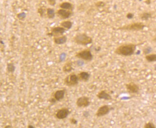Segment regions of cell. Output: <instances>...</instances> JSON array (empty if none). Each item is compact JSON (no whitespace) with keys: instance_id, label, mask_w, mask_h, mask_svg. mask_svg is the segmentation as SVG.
Here are the masks:
<instances>
[{"instance_id":"6da1fadb","label":"cell","mask_w":156,"mask_h":128,"mask_svg":"<svg viewBox=\"0 0 156 128\" xmlns=\"http://www.w3.org/2000/svg\"><path fill=\"white\" fill-rule=\"evenodd\" d=\"M137 45L135 44H124L118 46L114 50L115 54L119 56H132L135 53Z\"/></svg>"},{"instance_id":"7a4b0ae2","label":"cell","mask_w":156,"mask_h":128,"mask_svg":"<svg viewBox=\"0 0 156 128\" xmlns=\"http://www.w3.org/2000/svg\"><path fill=\"white\" fill-rule=\"evenodd\" d=\"M73 41L77 45L86 46L92 43L93 39L85 33H78L73 38Z\"/></svg>"},{"instance_id":"3957f363","label":"cell","mask_w":156,"mask_h":128,"mask_svg":"<svg viewBox=\"0 0 156 128\" xmlns=\"http://www.w3.org/2000/svg\"><path fill=\"white\" fill-rule=\"evenodd\" d=\"M146 25L142 22H135L118 28V30L125 31H140L144 29Z\"/></svg>"},{"instance_id":"277c9868","label":"cell","mask_w":156,"mask_h":128,"mask_svg":"<svg viewBox=\"0 0 156 128\" xmlns=\"http://www.w3.org/2000/svg\"><path fill=\"white\" fill-rule=\"evenodd\" d=\"M79 81L78 75L73 72L67 75L64 80V84L68 87L76 86L78 84Z\"/></svg>"},{"instance_id":"5b68a950","label":"cell","mask_w":156,"mask_h":128,"mask_svg":"<svg viewBox=\"0 0 156 128\" xmlns=\"http://www.w3.org/2000/svg\"><path fill=\"white\" fill-rule=\"evenodd\" d=\"M75 57L85 61H91L93 58V55L91 50L89 49H86L78 52L75 55Z\"/></svg>"},{"instance_id":"8992f818","label":"cell","mask_w":156,"mask_h":128,"mask_svg":"<svg viewBox=\"0 0 156 128\" xmlns=\"http://www.w3.org/2000/svg\"><path fill=\"white\" fill-rule=\"evenodd\" d=\"M67 31V30L61 26L54 27L51 28V32H49L48 34H47V35L49 36L53 37H59V36L64 35V34Z\"/></svg>"},{"instance_id":"52a82bcc","label":"cell","mask_w":156,"mask_h":128,"mask_svg":"<svg viewBox=\"0 0 156 128\" xmlns=\"http://www.w3.org/2000/svg\"><path fill=\"white\" fill-rule=\"evenodd\" d=\"M90 104L89 98L87 96H81L78 98L76 101V105L79 108H86Z\"/></svg>"},{"instance_id":"ba28073f","label":"cell","mask_w":156,"mask_h":128,"mask_svg":"<svg viewBox=\"0 0 156 128\" xmlns=\"http://www.w3.org/2000/svg\"><path fill=\"white\" fill-rule=\"evenodd\" d=\"M71 111L67 107H62L57 110L55 114V117L58 120H64L67 118Z\"/></svg>"},{"instance_id":"9c48e42d","label":"cell","mask_w":156,"mask_h":128,"mask_svg":"<svg viewBox=\"0 0 156 128\" xmlns=\"http://www.w3.org/2000/svg\"><path fill=\"white\" fill-rule=\"evenodd\" d=\"M66 89H62L57 90L53 93V97H51V99L53 102L56 103V102H59L62 100L65 96L66 93Z\"/></svg>"},{"instance_id":"30bf717a","label":"cell","mask_w":156,"mask_h":128,"mask_svg":"<svg viewBox=\"0 0 156 128\" xmlns=\"http://www.w3.org/2000/svg\"><path fill=\"white\" fill-rule=\"evenodd\" d=\"M56 14L61 19L67 20V19L69 18H70L73 15V11H70V10L60 8L57 11Z\"/></svg>"},{"instance_id":"8fae6325","label":"cell","mask_w":156,"mask_h":128,"mask_svg":"<svg viewBox=\"0 0 156 128\" xmlns=\"http://www.w3.org/2000/svg\"><path fill=\"white\" fill-rule=\"evenodd\" d=\"M125 88L127 92L130 94H137L140 91L139 86L134 82L126 84Z\"/></svg>"},{"instance_id":"7c38bea8","label":"cell","mask_w":156,"mask_h":128,"mask_svg":"<svg viewBox=\"0 0 156 128\" xmlns=\"http://www.w3.org/2000/svg\"><path fill=\"white\" fill-rule=\"evenodd\" d=\"M111 108L108 105H103L98 108L96 113V116L98 117L106 116L111 111Z\"/></svg>"},{"instance_id":"4fadbf2b","label":"cell","mask_w":156,"mask_h":128,"mask_svg":"<svg viewBox=\"0 0 156 128\" xmlns=\"http://www.w3.org/2000/svg\"><path fill=\"white\" fill-rule=\"evenodd\" d=\"M97 97L100 100H104L106 101H110L112 100L111 95L105 90L100 91L96 95Z\"/></svg>"},{"instance_id":"5bb4252c","label":"cell","mask_w":156,"mask_h":128,"mask_svg":"<svg viewBox=\"0 0 156 128\" xmlns=\"http://www.w3.org/2000/svg\"><path fill=\"white\" fill-rule=\"evenodd\" d=\"M79 81L87 82L89 81L90 77V74L87 72H81L78 74Z\"/></svg>"},{"instance_id":"9a60e30c","label":"cell","mask_w":156,"mask_h":128,"mask_svg":"<svg viewBox=\"0 0 156 128\" xmlns=\"http://www.w3.org/2000/svg\"><path fill=\"white\" fill-rule=\"evenodd\" d=\"M53 40L54 43L56 45H63L67 43V37L66 35H62L59 37H55L53 38Z\"/></svg>"},{"instance_id":"2e32d148","label":"cell","mask_w":156,"mask_h":128,"mask_svg":"<svg viewBox=\"0 0 156 128\" xmlns=\"http://www.w3.org/2000/svg\"><path fill=\"white\" fill-rule=\"evenodd\" d=\"M73 70V63L72 61L69 60L67 61L62 66V70L64 73H68Z\"/></svg>"},{"instance_id":"e0dca14e","label":"cell","mask_w":156,"mask_h":128,"mask_svg":"<svg viewBox=\"0 0 156 128\" xmlns=\"http://www.w3.org/2000/svg\"><path fill=\"white\" fill-rule=\"evenodd\" d=\"M60 8L62 9H64L66 10H70L73 11L74 8L73 5V4L68 1H64L61 3L59 5Z\"/></svg>"},{"instance_id":"ac0fdd59","label":"cell","mask_w":156,"mask_h":128,"mask_svg":"<svg viewBox=\"0 0 156 128\" xmlns=\"http://www.w3.org/2000/svg\"><path fill=\"white\" fill-rule=\"evenodd\" d=\"M73 23L70 20H64L60 23V26L67 30L71 29L73 26Z\"/></svg>"},{"instance_id":"d6986e66","label":"cell","mask_w":156,"mask_h":128,"mask_svg":"<svg viewBox=\"0 0 156 128\" xmlns=\"http://www.w3.org/2000/svg\"><path fill=\"white\" fill-rule=\"evenodd\" d=\"M47 17L49 19H53L55 17L56 12L54 9L48 8L46 9Z\"/></svg>"},{"instance_id":"ffe728a7","label":"cell","mask_w":156,"mask_h":128,"mask_svg":"<svg viewBox=\"0 0 156 128\" xmlns=\"http://www.w3.org/2000/svg\"><path fill=\"white\" fill-rule=\"evenodd\" d=\"M152 14L150 12H143L139 15V18L142 20L146 21L151 18Z\"/></svg>"},{"instance_id":"44dd1931","label":"cell","mask_w":156,"mask_h":128,"mask_svg":"<svg viewBox=\"0 0 156 128\" xmlns=\"http://www.w3.org/2000/svg\"><path fill=\"white\" fill-rule=\"evenodd\" d=\"M145 58L146 61L149 63L156 62V54L155 53H151L146 55Z\"/></svg>"},{"instance_id":"7402d4cb","label":"cell","mask_w":156,"mask_h":128,"mask_svg":"<svg viewBox=\"0 0 156 128\" xmlns=\"http://www.w3.org/2000/svg\"><path fill=\"white\" fill-rule=\"evenodd\" d=\"M46 9L44 7H40L37 8V13L39 14V15L41 18H45L47 17V14H46Z\"/></svg>"},{"instance_id":"603a6c76","label":"cell","mask_w":156,"mask_h":128,"mask_svg":"<svg viewBox=\"0 0 156 128\" xmlns=\"http://www.w3.org/2000/svg\"><path fill=\"white\" fill-rule=\"evenodd\" d=\"M6 70L8 72H10V73H14L15 70V66L14 63H8L7 64Z\"/></svg>"},{"instance_id":"cb8c5ba5","label":"cell","mask_w":156,"mask_h":128,"mask_svg":"<svg viewBox=\"0 0 156 128\" xmlns=\"http://www.w3.org/2000/svg\"><path fill=\"white\" fill-rule=\"evenodd\" d=\"M144 128H155L156 126L154 125L153 123L152 122H148L145 123L144 126Z\"/></svg>"},{"instance_id":"d4e9b609","label":"cell","mask_w":156,"mask_h":128,"mask_svg":"<svg viewBox=\"0 0 156 128\" xmlns=\"http://www.w3.org/2000/svg\"><path fill=\"white\" fill-rule=\"evenodd\" d=\"M95 5L97 7L101 8V7H103L105 6V5H106V3H104V1H98L95 4Z\"/></svg>"},{"instance_id":"484cf974","label":"cell","mask_w":156,"mask_h":128,"mask_svg":"<svg viewBox=\"0 0 156 128\" xmlns=\"http://www.w3.org/2000/svg\"><path fill=\"white\" fill-rule=\"evenodd\" d=\"M152 50L151 47L148 46V47H147L144 49L143 52L144 55H146L150 53L152 51Z\"/></svg>"},{"instance_id":"4316f807","label":"cell","mask_w":156,"mask_h":128,"mask_svg":"<svg viewBox=\"0 0 156 128\" xmlns=\"http://www.w3.org/2000/svg\"><path fill=\"white\" fill-rule=\"evenodd\" d=\"M69 122L70 123V124L72 125H76L78 124V120L74 118V117H71L69 119Z\"/></svg>"},{"instance_id":"83f0119b","label":"cell","mask_w":156,"mask_h":128,"mask_svg":"<svg viewBox=\"0 0 156 128\" xmlns=\"http://www.w3.org/2000/svg\"><path fill=\"white\" fill-rule=\"evenodd\" d=\"M47 1L50 6H55L56 4V0H47Z\"/></svg>"},{"instance_id":"f1b7e54d","label":"cell","mask_w":156,"mask_h":128,"mask_svg":"<svg viewBox=\"0 0 156 128\" xmlns=\"http://www.w3.org/2000/svg\"><path fill=\"white\" fill-rule=\"evenodd\" d=\"M134 15L133 13H128L126 15V18L128 19H132V18H134Z\"/></svg>"},{"instance_id":"f546056e","label":"cell","mask_w":156,"mask_h":128,"mask_svg":"<svg viewBox=\"0 0 156 128\" xmlns=\"http://www.w3.org/2000/svg\"><path fill=\"white\" fill-rule=\"evenodd\" d=\"M83 115L84 117H87L89 116V112L85 111L83 113Z\"/></svg>"},{"instance_id":"4dcf8cb0","label":"cell","mask_w":156,"mask_h":128,"mask_svg":"<svg viewBox=\"0 0 156 128\" xmlns=\"http://www.w3.org/2000/svg\"><path fill=\"white\" fill-rule=\"evenodd\" d=\"M145 3H146L147 4H150L151 3V0H146Z\"/></svg>"},{"instance_id":"1f68e13d","label":"cell","mask_w":156,"mask_h":128,"mask_svg":"<svg viewBox=\"0 0 156 128\" xmlns=\"http://www.w3.org/2000/svg\"><path fill=\"white\" fill-rule=\"evenodd\" d=\"M28 128H34L33 126L31 125H29L28 126Z\"/></svg>"},{"instance_id":"d6a6232c","label":"cell","mask_w":156,"mask_h":128,"mask_svg":"<svg viewBox=\"0 0 156 128\" xmlns=\"http://www.w3.org/2000/svg\"><path fill=\"white\" fill-rule=\"evenodd\" d=\"M6 128H7V127H11V126H6Z\"/></svg>"},{"instance_id":"836d02e7","label":"cell","mask_w":156,"mask_h":128,"mask_svg":"<svg viewBox=\"0 0 156 128\" xmlns=\"http://www.w3.org/2000/svg\"><path fill=\"white\" fill-rule=\"evenodd\" d=\"M154 70H155V71H156V66H155V68H154Z\"/></svg>"},{"instance_id":"e575fe53","label":"cell","mask_w":156,"mask_h":128,"mask_svg":"<svg viewBox=\"0 0 156 128\" xmlns=\"http://www.w3.org/2000/svg\"><path fill=\"white\" fill-rule=\"evenodd\" d=\"M139 1H141V0H139Z\"/></svg>"}]
</instances>
